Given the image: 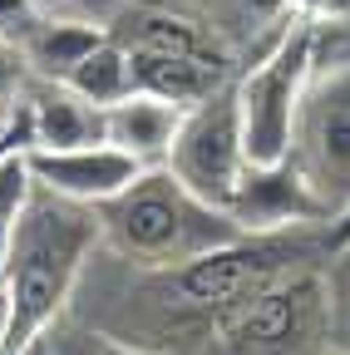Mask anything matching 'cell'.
Listing matches in <instances>:
<instances>
[{
	"instance_id": "1",
	"label": "cell",
	"mask_w": 350,
	"mask_h": 355,
	"mask_svg": "<svg viewBox=\"0 0 350 355\" xmlns=\"http://www.w3.org/2000/svg\"><path fill=\"white\" fill-rule=\"evenodd\" d=\"M326 227L242 232L212 252L173 266H134L114 252H94L74 286L69 311L128 345L163 355H202L222 316L277 272L326 257Z\"/></svg>"
},
{
	"instance_id": "2",
	"label": "cell",
	"mask_w": 350,
	"mask_h": 355,
	"mask_svg": "<svg viewBox=\"0 0 350 355\" xmlns=\"http://www.w3.org/2000/svg\"><path fill=\"white\" fill-rule=\"evenodd\" d=\"M99 242H104V232H99L94 207L69 202L50 188H40L30 198V207L15 217L10 266L0 277V296H6L0 355H25L64 316Z\"/></svg>"
},
{
	"instance_id": "3",
	"label": "cell",
	"mask_w": 350,
	"mask_h": 355,
	"mask_svg": "<svg viewBox=\"0 0 350 355\" xmlns=\"http://www.w3.org/2000/svg\"><path fill=\"white\" fill-rule=\"evenodd\" d=\"M99 212L104 252L134 261V266H173L198 252H212L232 237H242V222L198 198L168 163L163 168H139V178L119 198H109Z\"/></svg>"
},
{
	"instance_id": "4",
	"label": "cell",
	"mask_w": 350,
	"mask_h": 355,
	"mask_svg": "<svg viewBox=\"0 0 350 355\" xmlns=\"http://www.w3.org/2000/svg\"><path fill=\"white\" fill-rule=\"evenodd\" d=\"M331 345V291L326 257L277 272L242 296L202 355H321Z\"/></svg>"
},
{
	"instance_id": "5",
	"label": "cell",
	"mask_w": 350,
	"mask_h": 355,
	"mask_svg": "<svg viewBox=\"0 0 350 355\" xmlns=\"http://www.w3.org/2000/svg\"><path fill=\"white\" fill-rule=\"evenodd\" d=\"M316 69V20L286 15L281 30L261 44L237 74V114L252 163H281L291 148V123L301 89Z\"/></svg>"
},
{
	"instance_id": "6",
	"label": "cell",
	"mask_w": 350,
	"mask_h": 355,
	"mask_svg": "<svg viewBox=\"0 0 350 355\" xmlns=\"http://www.w3.org/2000/svg\"><path fill=\"white\" fill-rule=\"evenodd\" d=\"M286 163L311 188L326 222L350 207V60L311 69L296 104Z\"/></svg>"
},
{
	"instance_id": "7",
	"label": "cell",
	"mask_w": 350,
	"mask_h": 355,
	"mask_svg": "<svg viewBox=\"0 0 350 355\" xmlns=\"http://www.w3.org/2000/svg\"><path fill=\"white\" fill-rule=\"evenodd\" d=\"M247 139H242V114H237V79L217 94L188 104L183 123H178V139H173L168 168L183 178V183L217 202V207H232L237 183L247 173Z\"/></svg>"
},
{
	"instance_id": "8",
	"label": "cell",
	"mask_w": 350,
	"mask_h": 355,
	"mask_svg": "<svg viewBox=\"0 0 350 355\" xmlns=\"http://www.w3.org/2000/svg\"><path fill=\"white\" fill-rule=\"evenodd\" d=\"M242 232H291V227H326V212L301 183V173L281 163H247L237 198L227 207Z\"/></svg>"
},
{
	"instance_id": "9",
	"label": "cell",
	"mask_w": 350,
	"mask_h": 355,
	"mask_svg": "<svg viewBox=\"0 0 350 355\" xmlns=\"http://www.w3.org/2000/svg\"><path fill=\"white\" fill-rule=\"evenodd\" d=\"M40 188H50L69 202L104 207L139 178V163L119 153L114 144H84V148H30Z\"/></svg>"
},
{
	"instance_id": "10",
	"label": "cell",
	"mask_w": 350,
	"mask_h": 355,
	"mask_svg": "<svg viewBox=\"0 0 350 355\" xmlns=\"http://www.w3.org/2000/svg\"><path fill=\"white\" fill-rule=\"evenodd\" d=\"M183 114L188 109L178 99H163L153 89H128L123 99L104 104V144L128 153L139 168H163L173 153V139H178Z\"/></svg>"
},
{
	"instance_id": "11",
	"label": "cell",
	"mask_w": 350,
	"mask_h": 355,
	"mask_svg": "<svg viewBox=\"0 0 350 355\" xmlns=\"http://www.w3.org/2000/svg\"><path fill=\"white\" fill-rule=\"evenodd\" d=\"M20 109L30 119V148H84L104 144V109L89 104L64 79H40L30 74Z\"/></svg>"
},
{
	"instance_id": "12",
	"label": "cell",
	"mask_w": 350,
	"mask_h": 355,
	"mask_svg": "<svg viewBox=\"0 0 350 355\" xmlns=\"http://www.w3.org/2000/svg\"><path fill=\"white\" fill-rule=\"evenodd\" d=\"M104 35H109V30H104L94 15H69V10H60V6H45V10H40V20L25 30L20 55H25L30 74H40V79H64Z\"/></svg>"
},
{
	"instance_id": "13",
	"label": "cell",
	"mask_w": 350,
	"mask_h": 355,
	"mask_svg": "<svg viewBox=\"0 0 350 355\" xmlns=\"http://www.w3.org/2000/svg\"><path fill=\"white\" fill-rule=\"evenodd\" d=\"M64 84L74 89V94H84L89 104H114V99H123L128 89H134V60H128V50L114 40V35H104L89 55H84L69 74H64Z\"/></svg>"
},
{
	"instance_id": "14",
	"label": "cell",
	"mask_w": 350,
	"mask_h": 355,
	"mask_svg": "<svg viewBox=\"0 0 350 355\" xmlns=\"http://www.w3.org/2000/svg\"><path fill=\"white\" fill-rule=\"evenodd\" d=\"M25 355H163V350H148V345H128L89 321H79L74 311H64V316L40 336Z\"/></svg>"
},
{
	"instance_id": "15",
	"label": "cell",
	"mask_w": 350,
	"mask_h": 355,
	"mask_svg": "<svg viewBox=\"0 0 350 355\" xmlns=\"http://www.w3.org/2000/svg\"><path fill=\"white\" fill-rule=\"evenodd\" d=\"M326 291H331V345L350 350V242L326 252Z\"/></svg>"
},
{
	"instance_id": "16",
	"label": "cell",
	"mask_w": 350,
	"mask_h": 355,
	"mask_svg": "<svg viewBox=\"0 0 350 355\" xmlns=\"http://www.w3.org/2000/svg\"><path fill=\"white\" fill-rule=\"evenodd\" d=\"M40 193V178H35V163H30V148H10L0 158V217H20L30 207V198Z\"/></svg>"
},
{
	"instance_id": "17",
	"label": "cell",
	"mask_w": 350,
	"mask_h": 355,
	"mask_svg": "<svg viewBox=\"0 0 350 355\" xmlns=\"http://www.w3.org/2000/svg\"><path fill=\"white\" fill-rule=\"evenodd\" d=\"M25 84H30V64H25V55H20V44L0 35V128H6L10 114L20 109Z\"/></svg>"
},
{
	"instance_id": "18",
	"label": "cell",
	"mask_w": 350,
	"mask_h": 355,
	"mask_svg": "<svg viewBox=\"0 0 350 355\" xmlns=\"http://www.w3.org/2000/svg\"><path fill=\"white\" fill-rule=\"evenodd\" d=\"M40 10H45L40 0H0V35L20 44V40H25V30L40 20Z\"/></svg>"
},
{
	"instance_id": "19",
	"label": "cell",
	"mask_w": 350,
	"mask_h": 355,
	"mask_svg": "<svg viewBox=\"0 0 350 355\" xmlns=\"http://www.w3.org/2000/svg\"><path fill=\"white\" fill-rule=\"evenodd\" d=\"M286 10L306 15V20H335V15H350V0H281Z\"/></svg>"
},
{
	"instance_id": "20",
	"label": "cell",
	"mask_w": 350,
	"mask_h": 355,
	"mask_svg": "<svg viewBox=\"0 0 350 355\" xmlns=\"http://www.w3.org/2000/svg\"><path fill=\"white\" fill-rule=\"evenodd\" d=\"M345 242H350V207L326 222V247H345Z\"/></svg>"
},
{
	"instance_id": "21",
	"label": "cell",
	"mask_w": 350,
	"mask_h": 355,
	"mask_svg": "<svg viewBox=\"0 0 350 355\" xmlns=\"http://www.w3.org/2000/svg\"><path fill=\"white\" fill-rule=\"evenodd\" d=\"M10 242H15V222L0 217V277H6V266H10Z\"/></svg>"
},
{
	"instance_id": "22",
	"label": "cell",
	"mask_w": 350,
	"mask_h": 355,
	"mask_svg": "<svg viewBox=\"0 0 350 355\" xmlns=\"http://www.w3.org/2000/svg\"><path fill=\"white\" fill-rule=\"evenodd\" d=\"M10 148H20V144H15V133H10V123H6V128H0V158H6Z\"/></svg>"
},
{
	"instance_id": "23",
	"label": "cell",
	"mask_w": 350,
	"mask_h": 355,
	"mask_svg": "<svg viewBox=\"0 0 350 355\" xmlns=\"http://www.w3.org/2000/svg\"><path fill=\"white\" fill-rule=\"evenodd\" d=\"M321 355H350V350H340V345H326V350H321Z\"/></svg>"
},
{
	"instance_id": "24",
	"label": "cell",
	"mask_w": 350,
	"mask_h": 355,
	"mask_svg": "<svg viewBox=\"0 0 350 355\" xmlns=\"http://www.w3.org/2000/svg\"><path fill=\"white\" fill-rule=\"evenodd\" d=\"M0 331H6V296H0Z\"/></svg>"
},
{
	"instance_id": "25",
	"label": "cell",
	"mask_w": 350,
	"mask_h": 355,
	"mask_svg": "<svg viewBox=\"0 0 350 355\" xmlns=\"http://www.w3.org/2000/svg\"><path fill=\"white\" fill-rule=\"evenodd\" d=\"M40 6H69V0H40Z\"/></svg>"
}]
</instances>
